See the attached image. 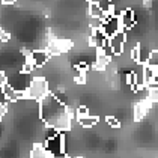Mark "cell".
Listing matches in <instances>:
<instances>
[{"label": "cell", "instance_id": "1", "mask_svg": "<svg viewBox=\"0 0 158 158\" xmlns=\"http://www.w3.org/2000/svg\"><path fill=\"white\" fill-rule=\"evenodd\" d=\"M39 116L47 123V127L54 128L60 133L71 128L73 113L54 94H48L39 101Z\"/></svg>", "mask_w": 158, "mask_h": 158}, {"label": "cell", "instance_id": "2", "mask_svg": "<svg viewBox=\"0 0 158 158\" xmlns=\"http://www.w3.org/2000/svg\"><path fill=\"white\" fill-rule=\"evenodd\" d=\"M48 92V83L44 77H35L30 80V85L26 89V99H35L41 101L44 97H47Z\"/></svg>", "mask_w": 158, "mask_h": 158}, {"label": "cell", "instance_id": "3", "mask_svg": "<svg viewBox=\"0 0 158 158\" xmlns=\"http://www.w3.org/2000/svg\"><path fill=\"white\" fill-rule=\"evenodd\" d=\"M71 48H73V42L69 39H53L47 45L45 51L50 57H53V56H59L62 53H66Z\"/></svg>", "mask_w": 158, "mask_h": 158}, {"label": "cell", "instance_id": "4", "mask_svg": "<svg viewBox=\"0 0 158 158\" xmlns=\"http://www.w3.org/2000/svg\"><path fill=\"white\" fill-rule=\"evenodd\" d=\"M125 42H127V33H125V30H119L118 33H114L111 38H109V45L111 47L114 56L122 54Z\"/></svg>", "mask_w": 158, "mask_h": 158}, {"label": "cell", "instance_id": "5", "mask_svg": "<svg viewBox=\"0 0 158 158\" xmlns=\"http://www.w3.org/2000/svg\"><path fill=\"white\" fill-rule=\"evenodd\" d=\"M121 29V24H119V17L118 15H113V17H107L102 23V32L107 38H111L114 33H118Z\"/></svg>", "mask_w": 158, "mask_h": 158}, {"label": "cell", "instance_id": "6", "mask_svg": "<svg viewBox=\"0 0 158 158\" xmlns=\"http://www.w3.org/2000/svg\"><path fill=\"white\" fill-rule=\"evenodd\" d=\"M118 17H119V24H121L122 30L127 32L128 29L135 26V14L133 9H125L121 14H118Z\"/></svg>", "mask_w": 158, "mask_h": 158}, {"label": "cell", "instance_id": "7", "mask_svg": "<svg viewBox=\"0 0 158 158\" xmlns=\"http://www.w3.org/2000/svg\"><path fill=\"white\" fill-rule=\"evenodd\" d=\"M48 59H50V56L47 54L45 50H38V51H32V53H30V60L33 63L35 69H36V68H42V66L47 63Z\"/></svg>", "mask_w": 158, "mask_h": 158}, {"label": "cell", "instance_id": "8", "mask_svg": "<svg viewBox=\"0 0 158 158\" xmlns=\"http://www.w3.org/2000/svg\"><path fill=\"white\" fill-rule=\"evenodd\" d=\"M151 101L145 98V99H142L140 102H137L135 104V107H134V119L135 121H140V119H143L146 116V113H148V110L151 107Z\"/></svg>", "mask_w": 158, "mask_h": 158}, {"label": "cell", "instance_id": "9", "mask_svg": "<svg viewBox=\"0 0 158 158\" xmlns=\"http://www.w3.org/2000/svg\"><path fill=\"white\" fill-rule=\"evenodd\" d=\"M110 63V59L107 56H104V53L101 51V48H97V60H95V69L98 71H104L107 68V65Z\"/></svg>", "mask_w": 158, "mask_h": 158}, {"label": "cell", "instance_id": "10", "mask_svg": "<svg viewBox=\"0 0 158 158\" xmlns=\"http://www.w3.org/2000/svg\"><path fill=\"white\" fill-rule=\"evenodd\" d=\"M30 158H50V154L47 152L44 143H35L33 149L30 152Z\"/></svg>", "mask_w": 158, "mask_h": 158}, {"label": "cell", "instance_id": "11", "mask_svg": "<svg viewBox=\"0 0 158 158\" xmlns=\"http://www.w3.org/2000/svg\"><path fill=\"white\" fill-rule=\"evenodd\" d=\"M89 15H90V18L106 20V14L101 11V8L97 5V2H89Z\"/></svg>", "mask_w": 158, "mask_h": 158}, {"label": "cell", "instance_id": "12", "mask_svg": "<svg viewBox=\"0 0 158 158\" xmlns=\"http://www.w3.org/2000/svg\"><path fill=\"white\" fill-rule=\"evenodd\" d=\"M78 123L83 127V128H92L94 125L98 123V116H86V118H81V119H77Z\"/></svg>", "mask_w": 158, "mask_h": 158}, {"label": "cell", "instance_id": "13", "mask_svg": "<svg viewBox=\"0 0 158 158\" xmlns=\"http://www.w3.org/2000/svg\"><path fill=\"white\" fill-rule=\"evenodd\" d=\"M145 65L149 66V68H152V69H155L158 66V51L157 50H154V51L149 53V56L146 57V60H145Z\"/></svg>", "mask_w": 158, "mask_h": 158}, {"label": "cell", "instance_id": "14", "mask_svg": "<svg viewBox=\"0 0 158 158\" xmlns=\"http://www.w3.org/2000/svg\"><path fill=\"white\" fill-rule=\"evenodd\" d=\"M131 59H133L135 63H142V45H135L133 50H131Z\"/></svg>", "mask_w": 158, "mask_h": 158}, {"label": "cell", "instance_id": "15", "mask_svg": "<svg viewBox=\"0 0 158 158\" xmlns=\"http://www.w3.org/2000/svg\"><path fill=\"white\" fill-rule=\"evenodd\" d=\"M146 98L154 104V102H158V87H152V86H149L148 87V95Z\"/></svg>", "mask_w": 158, "mask_h": 158}, {"label": "cell", "instance_id": "16", "mask_svg": "<svg viewBox=\"0 0 158 158\" xmlns=\"http://www.w3.org/2000/svg\"><path fill=\"white\" fill-rule=\"evenodd\" d=\"M86 116H89V109L85 107V106H80L77 111H75V118L77 119H81V118H86Z\"/></svg>", "mask_w": 158, "mask_h": 158}, {"label": "cell", "instance_id": "17", "mask_svg": "<svg viewBox=\"0 0 158 158\" xmlns=\"http://www.w3.org/2000/svg\"><path fill=\"white\" fill-rule=\"evenodd\" d=\"M127 85L131 86V87L137 85V78H135V73H134V71L127 73Z\"/></svg>", "mask_w": 158, "mask_h": 158}, {"label": "cell", "instance_id": "18", "mask_svg": "<svg viewBox=\"0 0 158 158\" xmlns=\"http://www.w3.org/2000/svg\"><path fill=\"white\" fill-rule=\"evenodd\" d=\"M106 122L109 123L111 128H119V127H121V122L118 121L116 118H113V116H107V118H106Z\"/></svg>", "mask_w": 158, "mask_h": 158}, {"label": "cell", "instance_id": "19", "mask_svg": "<svg viewBox=\"0 0 158 158\" xmlns=\"http://www.w3.org/2000/svg\"><path fill=\"white\" fill-rule=\"evenodd\" d=\"M8 39H9V35H8V33H6V32H5V30L0 27V42H2V41L5 42V41H8Z\"/></svg>", "mask_w": 158, "mask_h": 158}, {"label": "cell", "instance_id": "20", "mask_svg": "<svg viewBox=\"0 0 158 158\" xmlns=\"http://www.w3.org/2000/svg\"><path fill=\"white\" fill-rule=\"evenodd\" d=\"M6 80H8L6 74L3 73V71H0V87H2V86H5V85H6Z\"/></svg>", "mask_w": 158, "mask_h": 158}, {"label": "cell", "instance_id": "21", "mask_svg": "<svg viewBox=\"0 0 158 158\" xmlns=\"http://www.w3.org/2000/svg\"><path fill=\"white\" fill-rule=\"evenodd\" d=\"M0 104H8L6 97H5V92H3V86L0 87Z\"/></svg>", "mask_w": 158, "mask_h": 158}, {"label": "cell", "instance_id": "22", "mask_svg": "<svg viewBox=\"0 0 158 158\" xmlns=\"http://www.w3.org/2000/svg\"><path fill=\"white\" fill-rule=\"evenodd\" d=\"M6 111H8V109H6V104H0V121H2V118L6 114Z\"/></svg>", "mask_w": 158, "mask_h": 158}, {"label": "cell", "instance_id": "23", "mask_svg": "<svg viewBox=\"0 0 158 158\" xmlns=\"http://www.w3.org/2000/svg\"><path fill=\"white\" fill-rule=\"evenodd\" d=\"M2 3L3 5H12V3H15V0H2Z\"/></svg>", "mask_w": 158, "mask_h": 158}, {"label": "cell", "instance_id": "24", "mask_svg": "<svg viewBox=\"0 0 158 158\" xmlns=\"http://www.w3.org/2000/svg\"><path fill=\"white\" fill-rule=\"evenodd\" d=\"M145 6H148V8L151 6V0H145Z\"/></svg>", "mask_w": 158, "mask_h": 158}, {"label": "cell", "instance_id": "25", "mask_svg": "<svg viewBox=\"0 0 158 158\" xmlns=\"http://www.w3.org/2000/svg\"><path fill=\"white\" fill-rule=\"evenodd\" d=\"M89 2H94V0H89Z\"/></svg>", "mask_w": 158, "mask_h": 158}]
</instances>
